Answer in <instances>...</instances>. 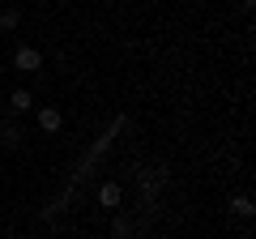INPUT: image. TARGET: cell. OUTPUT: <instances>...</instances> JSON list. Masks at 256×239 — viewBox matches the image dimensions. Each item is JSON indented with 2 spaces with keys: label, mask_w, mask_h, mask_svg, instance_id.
I'll return each instance as SVG.
<instances>
[{
  "label": "cell",
  "mask_w": 256,
  "mask_h": 239,
  "mask_svg": "<svg viewBox=\"0 0 256 239\" xmlns=\"http://www.w3.org/2000/svg\"><path fill=\"white\" fill-rule=\"evenodd\" d=\"M0 137H4V146H22V128H18V124H4Z\"/></svg>",
  "instance_id": "obj_6"
},
{
  "label": "cell",
  "mask_w": 256,
  "mask_h": 239,
  "mask_svg": "<svg viewBox=\"0 0 256 239\" xmlns=\"http://www.w3.org/2000/svg\"><path fill=\"white\" fill-rule=\"evenodd\" d=\"M18 22H22L18 9H4V13H0V30H18Z\"/></svg>",
  "instance_id": "obj_7"
},
{
  "label": "cell",
  "mask_w": 256,
  "mask_h": 239,
  "mask_svg": "<svg viewBox=\"0 0 256 239\" xmlns=\"http://www.w3.org/2000/svg\"><path fill=\"white\" fill-rule=\"evenodd\" d=\"M120 201H124V188L120 184H102L98 188V205L102 210H120Z\"/></svg>",
  "instance_id": "obj_3"
},
{
  "label": "cell",
  "mask_w": 256,
  "mask_h": 239,
  "mask_svg": "<svg viewBox=\"0 0 256 239\" xmlns=\"http://www.w3.org/2000/svg\"><path fill=\"white\" fill-rule=\"evenodd\" d=\"M9 107L22 116V111H30V107H34V94H30V90H13V94H9Z\"/></svg>",
  "instance_id": "obj_4"
},
{
  "label": "cell",
  "mask_w": 256,
  "mask_h": 239,
  "mask_svg": "<svg viewBox=\"0 0 256 239\" xmlns=\"http://www.w3.org/2000/svg\"><path fill=\"white\" fill-rule=\"evenodd\" d=\"M230 210H235L239 218H252V196H244V192H239V196H230Z\"/></svg>",
  "instance_id": "obj_5"
},
{
  "label": "cell",
  "mask_w": 256,
  "mask_h": 239,
  "mask_svg": "<svg viewBox=\"0 0 256 239\" xmlns=\"http://www.w3.org/2000/svg\"><path fill=\"white\" fill-rule=\"evenodd\" d=\"M13 68H18V73H38V68H43V52L22 43L18 52H13Z\"/></svg>",
  "instance_id": "obj_1"
},
{
  "label": "cell",
  "mask_w": 256,
  "mask_h": 239,
  "mask_svg": "<svg viewBox=\"0 0 256 239\" xmlns=\"http://www.w3.org/2000/svg\"><path fill=\"white\" fill-rule=\"evenodd\" d=\"M38 128H43V132H60L64 128L60 107H38Z\"/></svg>",
  "instance_id": "obj_2"
}]
</instances>
